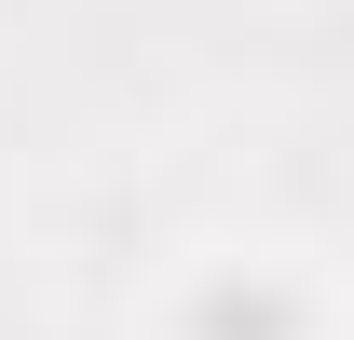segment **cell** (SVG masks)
Here are the masks:
<instances>
[{
    "instance_id": "1",
    "label": "cell",
    "mask_w": 354,
    "mask_h": 340,
    "mask_svg": "<svg viewBox=\"0 0 354 340\" xmlns=\"http://www.w3.org/2000/svg\"><path fill=\"white\" fill-rule=\"evenodd\" d=\"M191 340H313L300 286H272V272H218V286L191 299Z\"/></svg>"
}]
</instances>
